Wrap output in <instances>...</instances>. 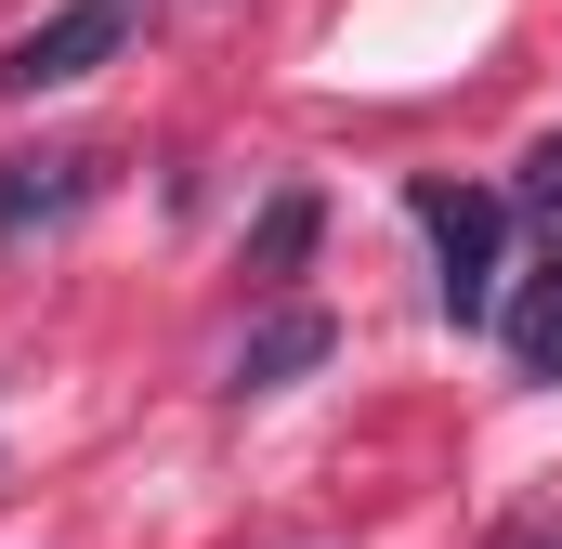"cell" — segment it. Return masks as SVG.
<instances>
[{"label": "cell", "mask_w": 562, "mask_h": 549, "mask_svg": "<svg viewBox=\"0 0 562 549\" xmlns=\"http://www.w3.org/2000/svg\"><path fill=\"white\" fill-rule=\"evenodd\" d=\"M406 210H419L431 236V301H445V327H497V262H510V197L497 183H406Z\"/></svg>", "instance_id": "1"}, {"label": "cell", "mask_w": 562, "mask_h": 549, "mask_svg": "<svg viewBox=\"0 0 562 549\" xmlns=\"http://www.w3.org/2000/svg\"><path fill=\"white\" fill-rule=\"evenodd\" d=\"M144 13H157V0H53V13H40L13 53H0V92H13V105H40V92H79L92 66H119V53H132V26H144Z\"/></svg>", "instance_id": "2"}, {"label": "cell", "mask_w": 562, "mask_h": 549, "mask_svg": "<svg viewBox=\"0 0 562 549\" xmlns=\"http://www.w3.org/2000/svg\"><path fill=\"white\" fill-rule=\"evenodd\" d=\"M340 354V314H314V301H276L249 340H236V393H288V380H314Z\"/></svg>", "instance_id": "3"}, {"label": "cell", "mask_w": 562, "mask_h": 549, "mask_svg": "<svg viewBox=\"0 0 562 549\" xmlns=\"http://www.w3.org/2000/svg\"><path fill=\"white\" fill-rule=\"evenodd\" d=\"M92 183H105V157H92V144H40V157H0V236H26V223H66Z\"/></svg>", "instance_id": "4"}, {"label": "cell", "mask_w": 562, "mask_h": 549, "mask_svg": "<svg viewBox=\"0 0 562 549\" xmlns=\"http://www.w3.org/2000/svg\"><path fill=\"white\" fill-rule=\"evenodd\" d=\"M314 236H327V197L314 183H276L262 223H249V288H288V274L314 262Z\"/></svg>", "instance_id": "5"}, {"label": "cell", "mask_w": 562, "mask_h": 549, "mask_svg": "<svg viewBox=\"0 0 562 549\" xmlns=\"http://www.w3.org/2000/svg\"><path fill=\"white\" fill-rule=\"evenodd\" d=\"M497 327H510V367L524 380H562V262H537L510 301H497Z\"/></svg>", "instance_id": "6"}, {"label": "cell", "mask_w": 562, "mask_h": 549, "mask_svg": "<svg viewBox=\"0 0 562 549\" xmlns=\"http://www.w3.org/2000/svg\"><path fill=\"white\" fill-rule=\"evenodd\" d=\"M510 197H524V210H562V132L524 157V183H510Z\"/></svg>", "instance_id": "7"}, {"label": "cell", "mask_w": 562, "mask_h": 549, "mask_svg": "<svg viewBox=\"0 0 562 549\" xmlns=\"http://www.w3.org/2000/svg\"><path fill=\"white\" fill-rule=\"evenodd\" d=\"M550 549H562V537H550Z\"/></svg>", "instance_id": "8"}]
</instances>
